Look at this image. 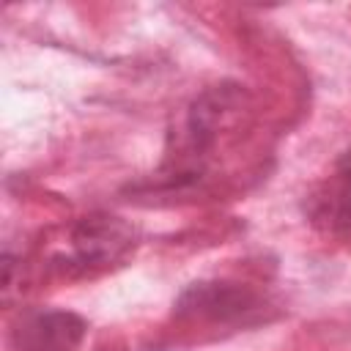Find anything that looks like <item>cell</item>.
Here are the masks:
<instances>
[{"instance_id":"cell-1","label":"cell","mask_w":351,"mask_h":351,"mask_svg":"<svg viewBox=\"0 0 351 351\" xmlns=\"http://www.w3.org/2000/svg\"><path fill=\"white\" fill-rule=\"evenodd\" d=\"M85 324L74 313L49 310L36 315L25 329L19 332V340L25 351H74L82 340Z\"/></svg>"},{"instance_id":"cell-2","label":"cell","mask_w":351,"mask_h":351,"mask_svg":"<svg viewBox=\"0 0 351 351\" xmlns=\"http://www.w3.org/2000/svg\"><path fill=\"white\" fill-rule=\"evenodd\" d=\"M178 307L181 313H192L203 318H233L252 307V293L247 288L228 282H200L181 296Z\"/></svg>"},{"instance_id":"cell-3","label":"cell","mask_w":351,"mask_h":351,"mask_svg":"<svg viewBox=\"0 0 351 351\" xmlns=\"http://www.w3.org/2000/svg\"><path fill=\"white\" fill-rule=\"evenodd\" d=\"M340 178H343V186L337 197V219L351 228V151L340 162Z\"/></svg>"}]
</instances>
